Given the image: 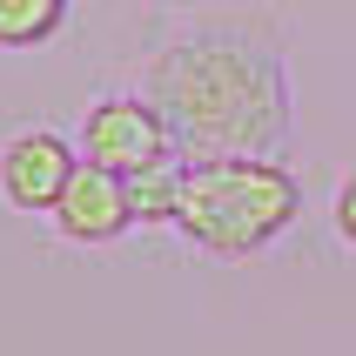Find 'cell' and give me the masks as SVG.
I'll list each match as a JSON object with an SVG mask.
<instances>
[{"mask_svg": "<svg viewBox=\"0 0 356 356\" xmlns=\"http://www.w3.org/2000/svg\"><path fill=\"white\" fill-rule=\"evenodd\" d=\"M148 101L175 128V148L195 161L216 155H276L289 135L282 60L256 40L195 34L148 60Z\"/></svg>", "mask_w": 356, "mask_h": 356, "instance_id": "6da1fadb", "label": "cell"}, {"mask_svg": "<svg viewBox=\"0 0 356 356\" xmlns=\"http://www.w3.org/2000/svg\"><path fill=\"white\" fill-rule=\"evenodd\" d=\"M302 216L296 175L269 155H216L188 168L181 188V236L209 256H256Z\"/></svg>", "mask_w": 356, "mask_h": 356, "instance_id": "7a4b0ae2", "label": "cell"}, {"mask_svg": "<svg viewBox=\"0 0 356 356\" xmlns=\"http://www.w3.org/2000/svg\"><path fill=\"white\" fill-rule=\"evenodd\" d=\"M168 155H175V128L161 121L148 95H115L88 108V121H81V161H95L108 175H141Z\"/></svg>", "mask_w": 356, "mask_h": 356, "instance_id": "3957f363", "label": "cell"}, {"mask_svg": "<svg viewBox=\"0 0 356 356\" xmlns=\"http://www.w3.org/2000/svg\"><path fill=\"white\" fill-rule=\"evenodd\" d=\"M74 148L47 128H27L0 148V202L20 209V216H54V202L67 195V181H74Z\"/></svg>", "mask_w": 356, "mask_h": 356, "instance_id": "277c9868", "label": "cell"}, {"mask_svg": "<svg viewBox=\"0 0 356 356\" xmlns=\"http://www.w3.org/2000/svg\"><path fill=\"white\" fill-rule=\"evenodd\" d=\"M54 229L67 242H115L135 229V202H128V175H108L95 161H81L74 181H67V195L54 202Z\"/></svg>", "mask_w": 356, "mask_h": 356, "instance_id": "5b68a950", "label": "cell"}, {"mask_svg": "<svg viewBox=\"0 0 356 356\" xmlns=\"http://www.w3.org/2000/svg\"><path fill=\"white\" fill-rule=\"evenodd\" d=\"M181 188H188V168L175 155L128 175V202H135V222H181Z\"/></svg>", "mask_w": 356, "mask_h": 356, "instance_id": "8992f818", "label": "cell"}, {"mask_svg": "<svg viewBox=\"0 0 356 356\" xmlns=\"http://www.w3.org/2000/svg\"><path fill=\"white\" fill-rule=\"evenodd\" d=\"M67 0H0V47H40L60 34Z\"/></svg>", "mask_w": 356, "mask_h": 356, "instance_id": "52a82bcc", "label": "cell"}, {"mask_svg": "<svg viewBox=\"0 0 356 356\" xmlns=\"http://www.w3.org/2000/svg\"><path fill=\"white\" fill-rule=\"evenodd\" d=\"M337 236H343V242L356 249V175H350V181L337 188Z\"/></svg>", "mask_w": 356, "mask_h": 356, "instance_id": "ba28073f", "label": "cell"}]
</instances>
